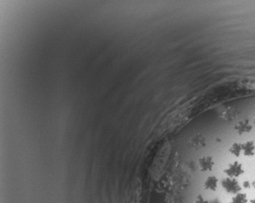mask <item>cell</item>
<instances>
[{
  "instance_id": "cell-1",
  "label": "cell",
  "mask_w": 255,
  "mask_h": 203,
  "mask_svg": "<svg viewBox=\"0 0 255 203\" xmlns=\"http://www.w3.org/2000/svg\"><path fill=\"white\" fill-rule=\"evenodd\" d=\"M217 203H255V136L227 151Z\"/></svg>"
},
{
  "instance_id": "cell-2",
  "label": "cell",
  "mask_w": 255,
  "mask_h": 203,
  "mask_svg": "<svg viewBox=\"0 0 255 203\" xmlns=\"http://www.w3.org/2000/svg\"><path fill=\"white\" fill-rule=\"evenodd\" d=\"M131 203H140V190L138 189H136V191H134Z\"/></svg>"
}]
</instances>
